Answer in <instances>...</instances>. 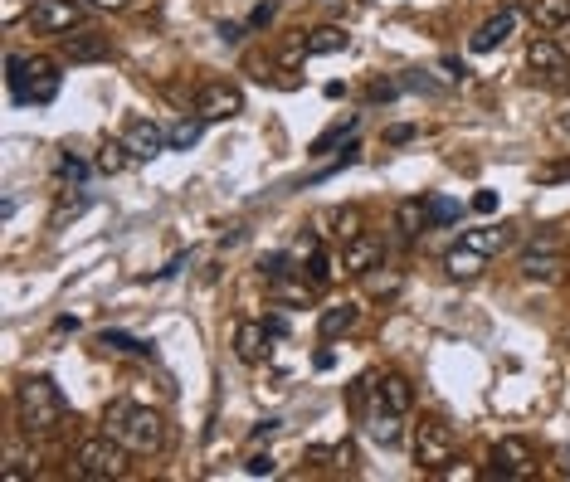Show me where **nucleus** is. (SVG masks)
Segmentation results:
<instances>
[{"label": "nucleus", "mask_w": 570, "mask_h": 482, "mask_svg": "<svg viewBox=\"0 0 570 482\" xmlns=\"http://www.w3.org/2000/svg\"><path fill=\"white\" fill-rule=\"evenodd\" d=\"M103 434H113L127 453H161L166 448V419L147 405H132V400H113L103 409Z\"/></svg>", "instance_id": "nucleus-1"}, {"label": "nucleus", "mask_w": 570, "mask_h": 482, "mask_svg": "<svg viewBox=\"0 0 570 482\" xmlns=\"http://www.w3.org/2000/svg\"><path fill=\"white\" fill-rule=\"evenodd\" d=\"M64 395H59V385L49 380V375H30L20 390H15V424H20V434H54L59 424H64Z\"/></svg>", "instance_id": "nucleus-2"}, {"label": "nucleus", "mask_w": 570, "mask_h": 482, "mask_svg": "<svg viewBox=\"0 0 570 482\" xmlns=\"http://www.w3.org/2000/svg\"><path fill=\"white\" fill-rule=\"evenodd\" d=\"M69 468H74V478H122L127 473V448L117 444L113 434L83 439L69 453Z\"/></svg>", "instance_id": "nucleus-3"}, {"label": "nucleus", "mask_w": 570, "mask_h": 482, "mask_svg": "<svg viewBox=\"0 0 570 482\" xmlns=\"http://www.w3.org/2000/svg\"><path fill=\"white\" fill-rule=\"evenodd\" d=\"M5 69H10L5 78H10V98L15 103H49L59 93V74H54L49 59H20V54H10Z\"/></svg>", "instance_id": "nucleus-4"}, {"label": "nucleus", "mask_w": 570, "mask_h": 482, "mask_svg": "<svg viewBox=\"0 0 570 482\" xmlns=\"http://www.w3.org/2000/svg\"><path fill=\"white\" fill-rule=\"evenodd\" d=\"M458 458V434L444 419H424L415 424V463L419 473H449V463Z\"/></svg>", "instance_id": "nucleus-5"}, {"label": "nucleus", "mask_w": 570, "mask_h": 482, "mask_svg": "<svg viewBox=\"0 0 570 482\" xmlns=\"http://www.w3.org/2000/svg\"><path fill=\"white\" fill-rule=\"evenodd\" d=\"M78 20H83V0H30L25 10V25L35 35H69L78 30Z\"/></svg>", "instance_id": "nucleus-6"}, {"label": "nucleus", "mask_w": 570, "mask_h": 482, "mask_svg": "<svg viewBox=\"0 0 570 482\" xmlns=\"http://www.w3.org/2000/svg\"><path fill=\"white\" fill-rule=\"evenodd\" d=\"M195 112H200L205 122H229V117L244 112V93H239L234 83H205V88L195 93Z\"/></svg>", "instance_id": "nucleus-7"}, {"label": "nucleus", "mask_w": 570, "mask_h": 482, "mask_svg": "<svg viewBox=\"0 0 570 482\" xmlns=\"http://www.w3.org/2000/svg\"><path fill=\"white\" fill-rule=\"evenodd\" d=\"M527 64H532L536 74H546L551 83H566V74H570V54L551 35H536L527 44Z\"/></svg>", "instance_id": "nucleus-8"}, {"label": "nucleus", "mask_w": 570, "mask_h": 482, "mask_svg": "<svg viewBox=\"0 0 570 482\" xmlns=\"http://www.w3.org/2000/svg\"><path fill=\"white\" fill-rule=\"evenodd\" d=\"M122 142L132 147L137 161H152V156H161V151H171V137L156 127L152 117H132V122H127V132H122Z\"/></svg>", "instance_id": "nucleus-9"}, {"label": "nucleus", "mask_w": 570, "mask_h": 482, "mask_svg": "<svg viewBox=\"0 0 570 482\" xmlns=\"http://www.w3.org/2000/svg\"><path fill=\"white\" fill-rule=\"evenodd\" d=\"M493 478H527L536 468V453L527 439H502V444L493 448Z\"/></svg>", "instance_id": "nucleus-10"}, {"label": "nucleus", "mask_w": 570, "mask_h": 482, "mask_svg": "<svg viewBox=\"0 0 570 482\" xmlns=\"http://www.w3.org/2000/svg\"><path fill=\"white\" fill-rule=\"evenodd\" d=\"M64 59L69 64H103V59H113V39L98 30H74V35H64Z\"/></svg>", "instance_id": "nucleus-11"}, {"label": "nucleus", "mask_w": 570, "mask_h": 482, "mask_svg": "<svg viewBox=\"0 0 570 482\" xmlns=\"http://www.w3.org/2000/svg\"><path fill=\"white\" fill-rule=\"evenodd\" d=\"M268 341H273V332L264 322H239L234 327V356L244 366H259V361H268Z\"/></svg>", "instance_id": "nucleus-12"}, {"label": "nucleus", "mask_w": 570, "mask_h": 482, "mask_svg": "<svg viewBox=\"0 0 570 482\" xmlns=\"http://www.w3.org/2000/svg\"><path fill=\"white\" fill-rule=\"evenodd\" d=\"M376 405L395 409V414H410V409H415V385H410V375H400V371L376 375Z\"/></svg>", "instance_id": "nucleus-13"}, {"label": "nucleus", "mask_w": 570, "mask_h": 482, "mask_svg": "<svg viewBox=\"0 0 570 482\" xmlns=\"http://www.w3.org/2000/svg\"><path fill=\"white\" fill-rule=\"evenodd\" d=\"M512 30H517V10H497L493 20H483V25L473 30L468 49H473V54H493V49H497V44H502L507 35H512Z\"/></svg>", "instance_id": "nucleus-14"}, {"label": "nucleus", "mask_w": 570, "mask_h": 482, "mask_svg": "<svg viewBox=\"0 0 570 482\" xmlns=\"http://www.w3.org/2000/svg\"><path fill=\"white\" fill-rule=\"evenodd\" d=\"M483 268H488V254H478V249H468V244H458L444 254V273L454 278V283H473V278H483Z\"/></svg>", "instance_id": "nucleus-15"}, {"label": "nucleus", "mask_w": 570, "mask_h": 482, "mask_svg": "<svg viewBox=\"0 0 570 482\" xmlns=\"http://www.w3.org/2000/svg\"><path fill=\"white\" fill-rule=\"evenodd\" d=\"M380 259H385V244H380V239H366V234H356V239L346 244L342 268H346V273H356V278H361V273H366V268H376Z\"/></svg>", "instance_id": "nucleus-16"}, {"label": "nucleus", "mask_w": 570, "mask_h": 482, "mask_svg": "<svg viewBox=\"0 0 570 482\" xmlns=\"http://www.w3.org/2000/svg\"><path fill=\"white\" fill-rule=\"evenodd\" d=\"M366 434H371L376 444L395 448L400 439H405V424H400V414H395V409L376 405V409H366Z\"/></svg>", "instance_id": "nucleus-17"}, {"label": "nucleus", "mask_w": 570, "mask_h": 482, "mask_svg": "<svg viewBox=\"0 0 570 482\" xmlns=\"http://www.w3.org/2000/svg\"><path fill=\"white\" fill-rule=\"evenodd\" d=\"M400 288H405L400 268H385V263H376V268H366V273H361V293L376 297V302H380V297H395Z\"/></svg>", "instance_id": "nucleus-18"}, {"label": "nucleus", "mask_w": 570, "mask_h": 482, "mask_svg": "<svg viewBox=\"0 0 570 482\" xmlns=\"http://www.w3.org/2000/svg\"><path fill=\"white\" fill-rule=\"evenodd\" d=\"M517 234L507 229V224H483V229H463V244L468 249H478V254H497V249H507Z\"/></svg>", "instance_id": "nucleus-19"}, {"label": "nucleus", "mask_w": 570, "mask_h": 482, "mask_svg": "<svg viewBox=\"0 0 570 482\" xmlns=\"http://www.w3.org/2000/svg\"><path fill=\"white\" fill-rule=\"evenodd\" d=\"M395 229H400V239H419L429 229V205L424 200H400L395 205Z\"/></svg>", "instance_id": "nucleus-20"}, {"label": "nucleus", "mask_w": 570, "mask_h": 482, "mask_svg": "<svg viewBox=\"0 0 570 482\" xmlns=\"http://www.w3.org/2000/svg\"><path fill=\"white\" fill-rule=\"evenodd\" d=\"M356 322H361V307L342 302V307H327V312H322L317 332H322V341H337V336H346L351 327H356Z\"/></svg>", "instance_id": "nucleus-21"}, {"label": "nucleus", "mask_w": 570, "mask_h": 482, "mask_svg": "<svg viewBox=\"0 0 570 482\" xmlns=\"http://www.w3.org/2000/svg\"><path fill=\"white\" fill-rule=\"evenodd\" d=\"M268 293H273L278 307H312V283H298L293 273H288V278H273Z\"/></svg>", "instance_id": "nucleus-22"}, {"label": "nucleus", "mask_w": 570, "mask_h": 482, "mask_svg": "<svg viewBox=\"0 0 570 482\" xmlns=\"http://www.w3.org/2000/svg\"><path fill=\"white\" fill-rule=\"evenodd\" d=\"M532 20L541 35L561 30V25H570V0H532Z\"/></svg>", "instance_id": "nucleus-23"}, {"label": "nucleus", "mask_w": 570, "mask_h": 482, "mask_svg": "<svg viewBox=\"0 0 570 482\" xmlns=\"http://www.w3.org/2000/svg\"><path fill=\"white\" fill-rule=\"evenodd\" d=\"M307 54H342L351 35H346L342 25H317V30H307Z\"/></svg>", "instance_id": "nucleus-24"}, {"label": "nucleus", "mask_w": 570, "mask_h": 482, "mask_svg": "<svg viewBox=\"0 0 570 482\" xmlns=\"http://www.w3.org/2000/svg\"><path fill=\"white\" fill-rule=\"evenodd\" d=\"M322 224H327V234H337L342 244H351V239L361 234V210H356V205H337V210L322 215Z\"/></svg>", "instance_id": "nucleus-25"}, {"label": "nucleus", "mask_w": 570, "mask_h": 482, "mask_svg": "<svg viewBox=\"0 0 570 482\" xmlns=\"http://www.w3.org/2000/svg\"><path fill=\"white\" fill-rule=\"evenodd\" d=\"M98 346H108V351H127V356H156L152 341H142V336H132V332H98Z\"/></svg>", "instance_id": "nucleus-26"}, {"label": "nucleus", "mask_w": 570, "mask_h": 482, "mask_svg": "<svg viewBox=\"0 0 570 482\" xmlns=\"http://www.w3.org/2000/svg\"><path fill=\"white\" fill-rule=\"evenodd\" d=\"M127 161H132V147H127V142H108V147L98 151V171H103V176L127 171Z\"/></svg>", "instance_id": "nucleus-27"}, {"label": "nucleus", "mask_w": 570, "mask_h": 482, "mask_svg": "<svg viewBox=\"0 0 570 482\" xmlns=\"http://www.w3.org/2000/svg\"><path fill=\"white\" fill-rule=\"evenodd\" d=\"M200 122H205L200 112L186 117V122H176V127L166 132V137H171V151H190V147H195V142H200Z\"/></svg>", "instance_id": "nucleus-28"}, {"label": "nucleus", "mask_w": 570, "mask_h": 482, "mask_svg": "<svg viewBox=\"0 0 570 482\" xmlns=\"http://www.w3.org/2000/svg\"><path fill=\"white\" fill-rule=\"evenodd\" d=\"M351 127H356V117H337V122H332V127H327V132H322V137H317V142H312L307 151H312V156H327V151L337 147V142H342Z\"/></svg>", "instance_id": "nucleus-29"}, {"label": "nucleus", "mask_w": 570, "mask_h": 482, "mask_svg": "<svg viewBox=\"0 0 570 482\" xmlns=\"http://www.w3.org/2000/svg\"><path fill=\"white\" fill-rule=\"evenodd\" d=\"M424 205H429V224H439V229H444V224H454L458 215H463V205L449 200V195H429Z\"/></svg>", "instance_id": "nucleus-30"}, {"label": "nucleus", "mask_w": 570, "mask_h": 482, "mask_svg": "<svg viewBox=\"0 0 570 482\" xmlns=\"http://www.w3.org/2000/svg\"><path fill=\"white\" fill-rule=\"evenodd\" d=\"M556 268H561L556 254H527V259H522V273H527V278H556Z\"/></svg>", "instance_id": "nucleus-31"}, {"label": "nucleus", "mask_w": 570, "mask_h": 482, "mask_svg": "<svg viewBox=\"0 0 570 482\" xmlns=\"http://www.w3.org/2000/svg\"><path fill=\"white\" fill-rule=\"evenodd\" d=\"M532 181L536 186H561V181H570V156L566 161H546V166H536Z\"/></svg>", "instance_id": "nucleus-32"}, {"label": "nucleus", "mask_w": 570, "mask_h": 482, "mask_svg": "<svg viewBox=\"0 0 570 482\" xmlns=\"http://www.w3.org/2000/svg\"><path fill=\"white\" fill-rule=\"evenodd\" d=\"M307 273H312V283H332V278H337V259L317 249V254L307 259Z\"/></svg>", "instance_id": "nucleus-33"}, {"label": "nucleus", "mask_w": 570, "mask_h": 482, "mask_svg": "<svg viewBox=\"0 0 570 482\" xmlns=\"http://www.w3.org/2000/svg\"><path fill=\"white\" fill-rule=\"evenodd\" d=\"M259 273H264L268 283H273V278H288V273H293V259H288V254H264V259H259Z\"/></svg>", "instance_id": "nucleus-34"}, {"label": "nucleus", "mask_w": 570, "mask_h": 482, "mask_svg": "<svg viewBox=\"0 0 570 482\" xmlns=\"http://www.w3.org/2000/svg\"><path fill=\"white\" fill-rule=\"evenodd\" d=\"M244 473H249V478H273V473H278V463H273V453H249Z\"/></svg>", "instance_id": "nucleus-35"}, {"label": "nucleus", "mask_w": 570, "mask_h": 482, "mask_svg": "<svg viewBox=\"0 0 570 482\" xmlns=\"http://www.w3.org/2000/svg\"><path fill=\"white\" fill-rule=\"evenodd\" d=\"M83 205H88V200H83V195H64V200H59V210H54V229H59V224L69 220V215H78V210H83Z\"/></svg>", "instance_id": "nucleus-36"}, {"label": "nucleus", "mask_w": 570, "mask_h": 482, "mask_svg": "<svg viewBox=\"0 0 570 482\" xmlns=\"http://www.w3.org/2000/svg\"><path fill=\"white\" fill-rule=\"evenodd\" d=\"M273 10H278V0H259L254 15H249V30H264L268 20H273Z\"/></svg>", "instance_id": "nucleus-37"}, {"label": "nucleus", "mask_w": 570, "mask_h": 482, "mask_svg": "<svg viewBox=\"0 0 570 482\" xmlns=\"http://www.w3.org/2000/svg\"><path fill=\"white\" fill-rule=\"evenodd\" d=\"M395 93H400V83H390V78H376V83H371V93H366V98H371V103H390V98H395Z\"/></svg>", "instance_id": "nucleus-38"}, {"label": "nucleus", "mask_w": 570, "mask_h": 482, "mask_svg": "<svg viewBox=\"0 0 570 482\" xmlns=\"http://www.w3.org/2000/svg\"><path fill=\"white\" fill-rule=\"evenodd\" d=\"M327 458H332V468H351V463H356V444H337V448H327Z\"/></svg>", "instance_id": "nucleus-39"}, {"label": "nucleus", "mask_w": 570, "mask_h": 482, "mask_svg": "<svg viewBox=\"0 0 570 482\" xmlns=\"http://www.w3.org/2000/svg\"><path fill=\"white\" fill-rule=\"evenodd\" d=\"M385 142H390V147H400V142H415V127H410V122H400V127H385Z\"/></svg>", "instance_id": "nucleus-40"}, {"label": "nucleus", "mask_w": 570, "mask_h": 482, "mask_svg": "<svg viewBox=\"0 0 570 482\" xmlns=\"http://www.w3.org/2000/svg\"><path fill=\"white\" fill-rule=\"evenodd\" d=\"M473 210H478V215H493V210H497V195H493V190H478V195H473Z\"/></svg>", "instance_id": "nucleus-41"}, {"label": "nucleus", "mask_w": 570, "mask_h": 482, "mask_svg": "<svg viewBox=\"0 0 570 482\" xmlns=\"http://www.w3.org/2000/svg\"><path fill=\"white\" fill-rule=\"evenodd\" d=\"M83 5H93V10H127V0H83Z\"/></svg>", "instance_id": "nucleus-42"}, {"label": "nucleus", "mask_w": 570, "mask_h": 482, "mask_svg": "<svg viewBox=\"0 0 570 482\" xmlns=\"http://www.w3.org/2000/svg\"><path fill=\"white\" fill-rule=\"evenodd\" d=\"M273 434H278V419H264V424L254 429V439H273Z\"/></svg>", "instance_id": "nucleus-43"}]
</instances>
